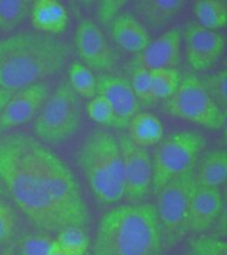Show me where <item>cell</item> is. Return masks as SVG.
Wrapping results in <instances>:
<instances>
[{"mask_svg":"<svg viewBox=\"0 0 227 255\" xmlns=\"http://www.w3.org/2000/svg\"><path fill=\"white\" fill-rule=\"evenodd\" d=\"M203 146V136L193 131L174 132L163 138L152 158L153 190L157 192L171 179L193 169Z\"/></svg>","mask_w":227,"mask_h":255,"instance_id":"52a82bcc","label":"cell"},{"mask_svg":"<svg viewBox=\"0 0 227 255\" xmlns=\"http://www.w3.org/2000/svg\"><path fill=\"white\" fill-rule=\"evenodd\" d=\"M69 88L84 99H93L98 94V79L84 63L73 62L68 67Z\"/></svg>","mask_w":227,"mask_h":255,"instance_id":"44dd1931","label":"cell"},{"mask_svg":"<svg viewBox=\"0 0 227 255\" xmlns=\"http://www.w3.org/2000/svg\"><path fill=\"white\" fill-rule=\"evenodd\" d=\"M181 76L175 68H163L151 71L152 96L153 100H169L178 90Z\"/></svg>","mask_w":227,"mask_h":255,"instance_id":"7402d4cb","label":"cell"},{"mask_svg":"<svg viewBox=\"0 0 227 255\" xmlns=\"http://www.w3.org/2000/svg\"><path fill=\"white\" fill-rule=\"evenodd\" d=\"M55 240H50L44 236H29L22 242L21 254L22 255H49Z\"/></svg>","mask_w":227,"mask_h":255,"instance_id":"f1b7e54d","label":"cell"},{"mask_svg":"<svg viewBox=\"0 0 227 255\" xmlns=\"http://www.w3.org/2000/svg\"><path fill=\"white\" fill-rule=\"evenodd\" d=\"M167 112L173 117L210 130H220L226 124L224 110L195 74H188L181 79L178 90L168 100Z\"/></svg>","mask_w":227,"mask_h":255,"instance_id":"8992f818","label":"cell"},{"mask_svg":"<svg viewBox=\"0 0 227 255\" xmlns=\"http://www.w3.org/2000/svg\"><path fill=\"white\" fill-rule=\"evenodd\" d=\"M76 48L80 59L91 68L106 69L112 66L113 54L101 28L91 20H82L76 30Z\"/></svg>","mask_w":227,"mask_h":255,"instance_id":"7c38bea8","label":"cell"},{"mask_svg":"<svg viewBox=\"0 0 227 255\" xmlns=\"http://www.w3.org/2000/svg\"><path fill=\"white\" fill-rule=\"evenodd\" d=\"M1 191H2V186H1V184H0V193H1Z\"/></svg>","mask_w":227,"mask_h":255,"instance_id":"d6a6232c","label":"cell"},{"mask_svg":"<svg viewBox=\"0 0 227 255\" xmlns=\"http://www.w3.org/2000/svg\"><path fill=\"white\" fill-rule=\"evenodd\" d=\"M186 57L195 71H207L219 62L225 50V38L221 33L193 24L186 30Z\"/></svg>","mask_w":227,"mask_h":255,"instance_id":"8fae6325","label":"cell"},{"mask_svg":"<svg viewBox=\"0 0 227 255\" xmlns=\"http://www.w3.org/2000/svg\"><path fill=\"white\" fill-rule=\"evenodd\" d=\"M182 45V33L180 28H171L164 32L157 39L149 41L146 49L141 52L140 66L154 69L174 68L180 61Z\"/></svg>","mask_w":227,"mask_h":255,"instance_id":"9a60e30c","label":"cell"},{"mask_svg":"<svg viewBox=\"0 0 227 255\" xmlns=\"http://www.w3.org/2000/svg\"><path fill=\"white\" fill-rule=\"evenodd\" d=\"M82 113L78 95L62 83L45 100L35 117L34 131L43 143L60 145L79 130Z\"/></svg>","mask_w":227,"mask_h":255,"instance_id":"5b68a950","label":"cell"},{"mask_svg":"<svg viewBox=\"0 0 227 255\" xmlns=\"http://www.w3.org/2000/svg\"><path fill=\"white\" fill-rule=\"evenodd\" d=\"M16 226L15 213L4 202H0V242H5L12 236Z\"/></svg>","mask_w":227,"mask_h":255,"instance_id":"f546056e","label":"cell"},{"mask_svg":"<svg viewBox=\"0 0 227 255\" xmlns=\"http://www.w3.org/2000/svg\"><path fill=\"white\" fill-rule=\"evenodd\" d=\"M198 186L214 187L225 184L227 180V153L225 151H213L208 153L195 173Z\"/></svg>","mask_w":227,"mask_h":255,"instance_id":"d6986e66","label":"cell"},{"mask_svg":"<svg viewBox=\"0 0 227 255\" xmlns=\"http://www.w3.org/2000/svg\"><path fill=\"white\" fill-rule=\"evenodd\" d=\"M11 95H12V93H9V91H5L0 89V113H1L2 108L6 105V102L9 101Z\"/></svg>","mask_w":227,"mask_h":255,"instance_id":"4dcf8cb0","label":"cell"},{"mask_svg":"<svg viewBox=\"0 0 227 255\" xmlns=\"http://www.w3.org/2000/svg\"><path fill=\"white\" fill-rule=\"evenodd\" d=\"M49 255H67V254H66L65 252L60 248V246L57 245V242L55 241V245H54V247H52L51 252H50Z\"/></svg>","mask_w":227,"mask_h":255,"instance_id":"1f68e13d","label":"cell"},{"mask_svg":"<svg viewBox=\"0 0 227 255\" xmlns=\"http://www.w3.org/2000/svg\"><path fill=\"white\" fill-rule=\"evenodd\" d=\"M30 23L33 28L45 35H59L68 26V12L57 0H35L30 6Z\"/></svg>","mask_w":227,"mask_h":255,"instance_id":"2e32d148","label":"cell"},{"mask_svg":"<svg viewBox=\"0 0 227 255\" xmlns=\"http://www.w3.org/2000/svg\"><path fill=\"white\" fill-rule=\"evenodd\" d=\"M55 241L67 255H85L89 249V237L80 226L65 227Z\"/></svg>","mask_w":227,"mask_h":255,"instance_id":"cb8c5ba5","label":"cell"},{"mask_svg":"<svg viewBox=\"0 0 227 255\" xmlns=\"http://www.w3.org/2000/svg\"><path fill=\"white\" fill-rule=\"evenodd\" d=\"M87 113L91 121L100 126L125 128L115 116L114 111L107 102V100H105L98 94L93 99H90L87 104Z\"/></svg>","mask_w":227,"mask_h":255,"instance_id":"484cf974","label":"cell"},{"mask_svg":"<svg viewBox=\"0 0 227 255\" xmlns=\"http://www.w3.org/2000/svg\"><path fill=\"white\" fill-rule=\"evenodd\" d=\"M77 160L90 190L100 201L113 204L125 197L120 146L111 132L98 130L88 135Z\"/></svg>","mask_w":227,"mask_h":255,"instance_id":"277c9868","label":"cell"},{"mask_svg":"<svg viewBox=\"0 0 227 255\" xmlns=\"http://www.w3.org/2000/svg\"><path fill=\"white\" fill-rule=\"evenodd\" d=\"M227 73L226 69H221L218 73L213 74L208 79V84L204 85L210 94L213 100L220 106L221 108L226 106L227 102Z\"/></svg>","mask_w":227,"mask_h":255,"instance_id":"83f0119b","label":"cell"},{"mask_svg":"<svg viewBox=\"0 0 227 255\" xmlns=\"http://www.w3.org/2000/svg\"><path fill=\"white\" fill-rule=\"evenodd\" d=\"M224 206L220 190L214 187L197 186L191 198L185 229L203 232L217 221Z\"/></svg>","mask_w":227,"mask_h":255,"instance_id":"4fadbf2b","label":"cell"},{"mask_svg":"<svg viewBox=\"0 0 227 255\" xmlns=\"http://www.w3.org/2000/svg\"><path fill=\"white\" fill-rule=\"evenodd\" d=\"M0 184L44 231L84 226L89 210L71 168L40 140L15 132L0 140Z\"/></svg>","mask_w":227,"mask_h":255,"instance_id":"6da1fadb","label":"cell"},{"mask_svg":"<svg viewBox=\"0 0 227 255\" xmlns=\"http://www.w3.org/2000/svg\"><path fill=\"white\" fill-rule=\"evenodd\" d=\"M68 45L51 35L16 33L0 41V89L9 93L43 83L69 59Z\"/></svg>","mask_w":227,"mask_h":255,"instance_id":"7a4b0ae2","label":"cell"},{"mask_svg":"<svg viewBox=\"0 0 227 255\" xmlns=\"http://www.w3.org/2000/svg\"><path fill=\"white\" fill-rule=\"evenodd\" d=\"M129 84L132 91H134L135 96L137 98L138 102L141 101L143 104H149V102L154 101L153 96H152L151 71L149 69L142 67V66H138L132 73Z\"/></svg>","mask_w":227,"mask_h":255,"instance_id":"4316f807","label":"cell"},{"mask_svg":"<svg viewBox=\"0 0 227 255\" xmlns=\"http://www.w3.org/2000/svg\"><path fill=\"white\" fill-rule=\"evenodd\" d=\"M195 170L186 171L174 177L157 191L156 209L160 225L171 231L184 229L191 198L197 187Z\"/></svg>","mask_w":227,"mask_h":255,"instance_id":"ba28073f","label":"cell"},{"mask_svg":"<svg viewBox=\"0 0 227 255\" xmlns=\"http://www.w3.org/2000/svg\"><path fill=\"white\" fill-rule=\"evenodd\" d=\"M49 95L50 87L44 82L12 93L0 113V129H10L29 123L37 117Z\"/></svg>","mask_w":227,"mask_h":255,"instance_id":"30bf717a","label":"cell"},{"mask_svg":"<svg viewBox=\"0 0 227 255\" xmlns=\"http://www.w3.org/2000/svg\"><path fill=\"white\" fill-rule=\"evenodd\" d=\"M98 95L107 100L125 128L130 119L138 112L140 102L129 83L120 77L106 74L98 79Z\"/></svg>","mask_w":227,"mask_h":255,"instance_id":"5bb4252c","label":"cell"},{"mask_svg":"<svg viewBox=\"0 0 227 255\" xmlns=\"http://www.w3.org/2000/svg\"><path fill=\"white\" fill-rule=\"evenodd\" d=\"M184 6L185 1L182 0H147L140 4L146 18L157 24L171 20Z\"/></svg>","mask_w":227,"mask_h":255,"instance_id":"603a6c76","label":"cell"},{"mask_svg":"<svg viewBox=\"0 0 227 255\" xmlns=\"http://www.w3.org/2000/svg\"><path fill=\"white\" fill-rule=\"evenodd\" d=\"M126 128L128 137L141 148L154 147L164 138V126L153 113L137 112L128 122Z\"/></svg>","mask_w":227,"mask_h":255,"instance_id":"ac0fdd59","label":"cell"},{"mask_svg":"<svg viewBox=\"0 0 227 255\" xmlns=\"http://www.w3.org/2000/svg\"><path fill=\"white\" fill-rule=\"evenodd\" d=\"M30 6L26 0H0V28L10 30L20 26L29 16Z\"/></svg>","mask_w":227,"mask_h":255,"instance_id":"d4e9b609","label":"cell"},{"mask_svg":"<svg viewBox=\"0 0 227 255\" xmlns=\"http://www.w3.org/2000/svg\"><path fill=\"white\" fill-rule=\"evenodd\" d=\"M160 246V223L151 204H125L100 220L94 255H154Z\"/></svg>","mask_w":227,"mask_h":255,"instance_id":"3957f363","label":"cell"},{"mask_svg":"<svg viewBox=\"0 0 227 255\" xmlns=\"http://www.w3.org/2000/svg\"><path fill=\"white\" fill-rule=\"evenodd\" d=\"M119 141L121 158H123L125 196L132 201H138L147 195L152 187L153 165L148 151L131 142L128 135Z\"/></svg>","mask_w":227,"mask_h":255,"instance_id":"9c48e42d","label":"cell"},{"mask_svg":"<svg viewBox=\"0 0 227 255\" xmlns=\"http://www.w3.org/2000/svg\"><path fill=\"white\" fill-rule=\"evenodd\" d=\"M111 33L118 46L132 54L142 52L151 41L146 27L129 13H121L113 20Z\"/></svg>","mask_w":227,"mask_h":255,"instance_id":"e0dca14e","label":"cell"},{"mask_svg":"<svg viewBox=\"0 0 227 255\" xmlns=\"http://www.w3.org/2000/svg\"><path fill=\"white\" fill-rule=\"evenodd\" d=\"M198 26L209 30L221 29L227 22V6L221 0H198L193 6Z\"/></svg>","mask_w":227,"mask_h":255,"instance_id":"ffe728a7","label":"cell"}]
</instances>
